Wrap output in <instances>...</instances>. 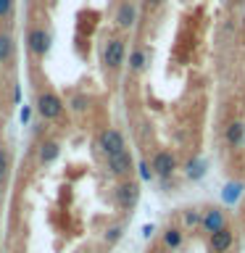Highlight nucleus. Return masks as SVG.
I'll return each instance as SVG.
<instances>
[{"mask_svg":"<svg viewBox=\"0 0 245 253\" xmlns=\"http://www.w3.org/2000/svg\"><path fill=\"white\" fill-rule=\"evenodd\" d=\"M153 232H156V227H153V224H145V227H142V237H150Z\"/></svg>","mask_w":245,"mask_h":253,"instance_id":"obj_24","label":"nucleus"},{"mask_svg":"<svg viewBox=\"0 0 245 253\" xmlns=\"http://www.w3.org/2000/svg\"><path fill=\"white\" fill-rule=\"evenodd\" d=\"M161 243L166 251H179L182 245H185V229L177 227V224H169L161 232Z\"/></svg>","mask_w":245,"mask_h":253,"instance_id":"obj_11","label":"nucleus"},{"mask_svg":"<svg viewBox=\"0 0 245 253\" xmlns=\"http://www.w3.org/2000/svg\"><path fill=\"white\" fill-rule=\"evenodd\" d=\"M27 47L29 53L35 55V58H45L47 53H50V32H47L45 27H32L27 32Z\"/></svg>","mask_w":245,"mask_h":253,"instance_id":"obj_6","label":"nucleus"},{"mask_svg":"<svg viewBox=\"0 0 245 253\" xmlns=\"http://www.w3.org/2000/svg\"><path fill=\"white\" fill-rule=\"evenodd\" d=\"M140 177L145 179V182H150V179L156 177L153 169H150V161H140Z\"/></svg>","mask_w":245,"mask_h":253,"instance_id":"obj_23","label":"nucleus"},{"mask_svg":"<svg viewBox=\"0 0 245 253\" xmlns=\"http://www.w3.org/2000/svg\"><path fill=\"white\" fill-rule=\"evenodd\" d=\"M98 150L103 156H116L122 153V150H126V140H124V132L122 129H114V126H108V129L100 132L98 137Z\"/></svg>","mask_w":245,"mask_h":253,"instance_id":"obj_5","label":"nucleus"},{"mask_svg":"<svg viewBox=\"0 0 245 253\" xmlns=\"http://www.w3.org/2000/svg\"><path fill=\"white\" fill-rule=\"evenodd\" d=\"M58 156H61V142L58 140H42L40 142V148H37L40 164H53Z\"/></svg>","mask_w":245,"mask_h":253,"instance_id":"obj_12","label":"nucleus"},{"mask_svg":"<svg viewBox=\"0 0 245 253\" xmlns=\"http://www.w3.org/2000/svg\"><path fill=\"white\" fill-rule=\"evenodd\" d=\"M13 8H16V3L13 0H0V21H8L13 16Z\"/></svg>","mask_w":245,"mask_h":253,"instance_id":"obj_22","label":"nucleus"},{"mask_svg":"<svg viewBox=\"0 0 245 253\" xmlns=\"http://www.w3.org/2000/svg\"><path fill=\"white\" fill-rule=\"evenodd\" d=\"M63 108H66V103H63L61 95H55L53 90H40L37 92L35 111L40 114V119H45V122H55V119L63 116Z\"/></svg>","mask_w":245,"mask_h":253,"instance_id":"obj_2","label":"nucleus"},{"mask_svg":"<svg viewBox=\"0 0 245 253\" xmlns=\"http://www.w3.org/2000/svg\"><path fill=\"white\" fill-rule=\"evenodd\" d=\"M153 253H171V251H166V248H156Z\"/></svg>","mask_w":245,"mask_h":253,"instance_id":"obj_26","label":"nucleus"},{"mask_svg":"<svg viewBox=\"0 0 245 253\" xmlns=\"http://www.w3.org/2000/svg\"><path fill=\"white\" fill-rule=\"evenodd\" d=\"M66 106L74 111V114H84V111L90 108V98H87V95H71V100Z\"/></svg>","mask_w":245,"mask_h":253,"instance_id":"obj_19","label":"nucleus"},{"mask_svg":"<svg viewBox=\"0 0 245 253\" xmlns=\"http://www.w3.org/2000/svg\"><path fill=\"white\" fill-rule=\"evenodd\" d=\"M142 3H145L148 8H158V5H161V3H163V0H142Z\"/></svg>","mask_w":245,"mask_h":253,"instance_id":"obj_25","label":"nucleus"},{"mask_svg":"<svg viewBox=\"0 0 245 253\" xmlns=\"http://www.w3.org/2000/svg\"><path fill=\"white\" fill-rule=\"evenodd\" d=\"M224 140H227V145L237 148L245 140V124L243 122H229L227 129H224Z\"/></svg>","mask_w":245,"mask_h":253,"instance_id":"obj_17","label":"nucleus"},{"mask_svg":"<svg viewBox=\"0 0 245 253\" xmlns=\"http://www.w3.org/2000/svg\"><path fill=\"white\" fill-rule=\"evenodd\" d=\"M103 69L106 71H119L126 63V42L124 37H108L103 42V53H100Z\"/></svg>","mask_w":245,"mask_h":253,"instance_id":"obj_1","label":"nucleus"},{"mask_svg":"<svg viewBox=\"0 0 245 253\" xmlns=\"http://www.w3.org/2000/svg\"><path fill=\"white\" fill-rule=\"evenodd\" d=\"M114 201L122 211L129 213L134 206L140 203V182L134 179H119V185L114 187Z\"/></svg>","mask_w":245,"mask_h":253,"instance_id":"obj_3","label":"nucleus"},{"mask_svg":"<svg viewBox=\"0 0 245 253\" xmlns=\"http://www.w3.org/2000/svg\"><path fill=\"white\" fill-rule=\"evenodd\" d=\"M179 219H182V229H185V232H193V229H201L203 211L190 206V209H182V211H179Z\"/></svg>","mask_w":245,"mask_h":253,"instance_id":"obj_14","label":"nucleus"},{"mask_svg":"<svg viewBox=\"0 0 245 253\" xmlns=\"http://www.w3.org/2000/svg\"><path fill=\"white\" fill-rule=\"evenodd\" d=\"M16 55V40L11 32H0V66L11 63Z\"/></svg>","mask_w":245,"mask_h":253,"instance_id":"obj_13","label":"nucleus"},{"mask_svg":"<svg viewBox=\"0 0 245 253\" xmlns=\"http://www.w3.org/2000/svg\"><path fill=\"white\" fill-rule=\"evenodd\" d=\"M106 166L116 179H129V174L134 171V158H132L129 150H122V153H116V156H108Z\"/></svg>","mask_w":245,"mask_h":253,"instance_id":"obj_7","label":"nucleus"},{"mask_svg":"<svg viewBox=\"0 0 245 253\" xmlns=\"http://www.w3.org/2000/svg\"><path fill=\"white\" fill-rule=\"evenodd\" d=\"M126 69H129L132 74H142V71L148 69V53L142 50V47H134L129 53V58H126Z\"/></svg>","mask_w":245,"mask_h":253,"instance_id":"obj_16","label":"nucleus"},{"mask_svg":"<svg viewBox=\"0 0 245 253\" xmlns=\"http://www.w3.org/2000/svg\"><path fill=\"white\" fill-rule=\"evenodd\" d=\"M240 193H243V185H237V182H232L224 193H221V198H224V203H235L237 198H240Z\"/></svg>","mask_w":245,"mask_h":253,"instance_id":"obj_21","label":"nucleus"},{"mask_svg":"<svg viewBox=\"0 0 245 253\" xmlns=\"http://www.w3.org/2000/svg\"><path fill=\"white\" fill-rule=\"evenodd\" d=\"M8 171H11V150H8L5 145H0V187L5 185Z\"/></svg>","mask_w":245,"mask_h":253,"instance_id":"obj_18","label":"nucleus"},{"mask_svg":"<svg viewBox=\"0 0 245 253\" xmlns=\"http://www.w3.org/2000/svg\"><path fill=\"white\" fill-rule=\"evenodd\" d=\"M122 235H124V227H122V224H111V227L106 229V235H103V240H106L108 245H114V243L122 240Z\"/></svg>","mask_w":245,"mask_h":253,"instance_id":"obj_20","label":"nucleus"},{"mask_svg":"<svg viewBox=\"0 0 245 253\" xmlns=\"http://www.w3.org/2000/svg\"><path fill=\"white\" fill-rule=\"evenodd\" d=\"M114 24L119 29H132L134 24H137V5H134V0H122L114 13Z\"/></svg>","mask_w":245,"mask_h":253,"instance_id":"obj_10","label":"nucleus"},{"mask_svg":"<svg viewBox=\"0 0 245 253\" xmlns=\"http://www.w3.org/2000/svg\"><path fill=\"white\" fill-rule=\"evenodd\" d=\"M229 227V216L224 209H219V206H208V209H203V219H201V229L205 235L216 232V229H224Z\"/></svg>","mask_w":245,"mask_h":253,"instance_id":"obj_8","label":"nucleus"},{"mask_svg":"<svg viewBox=\"0 0 245 253\" xmlns=\"http://www.w3.org/2000/svg\"><path fill=\"white\" fill-rule=\"evenodd\" d=\"M232 248H235V229L232 227L216 229V232L208 235V251L211 253H229Z\"/></svg>","mask_w":245,"mask_h":253,"instance_id":"obj_9","label":"nucleus"},{"mask_svg":"<svg viewBox=\"0 0 245 253\" xmlns=\"http://www.w3.org/2000/svg\"><path fill=\"white\" fill-rule=\"evenodd\" d=\"M205 169H208L205 158L195 156V158H190V161L185 164V177H187V179H193V182H198V179H203V177H205Z\"/></svg>","mask_w":245,"mask_h":253,"instance_id":"obj_15","label":"nucleus"},{"mask_svg":"<svg viewBox=\"0 0 245 253\" xmlns=\"http://www.w3.org/2000/svg\"><path fill=\"white\" fill-rule=\"evenodd\" d=\"M150 169H153V174L161 182H169L174 174H177V169H179L177 156H174L171 150H156L153 158H150Z\"/></svg>","mask_w":245,"mask_h":253,"instance_id":"obj_4","label":"nucleus"}]
</instances>
